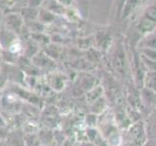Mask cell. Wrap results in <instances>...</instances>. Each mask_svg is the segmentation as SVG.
Wrapping results in <instances>:
<instances>
[{
	"instance_id": "cell-1",
	"label": "cell",
	"mask_w": 156,
	"mask_h": 146,
	"mask_svg": "<svg viewBox=\"0 0 156 146\" xmlns=\"http://www.w3.org/2000/svg\"><path fill=\"white\" fill-rule=\"evenodd\" d=\"M127 130V141L128 146H143L147 140L144 130V121H136L132 123Z\"/></svg>"
},
{
	"instance_id": "cell-2",
	"label": "cell",
	"mask_w": 156,
	"mask_h": 146,
	"mask_svg": "<svg viewBox=\"0 0 156 146\" xmlns=\"http://www.w3.org/2000/svg\"><path fill=\"white\" fill-rule=\"evenodd\" d=\"M144 130L147 139H156V111L152 112L147 115L146 119L144 121Z\"/></svg>"
},
{
	"instance_id": "cell-3",
	"label": "cell",
	"mask_w": 156,
	"mask_h": 146,
	"mask_svg": "<svg viewBox=\"0 0 156 146\" xmlns=\"http://www.w3.org/2000/svg\"><path fill=\"white\" fill-rule=\"evenodd\" d=\"M141 102L148 108H154L156 107V92L148 89V88H143L140 94Z\"/></svg>"
},
{
	"instance_id": "cell-4",
	"label": "cell",
	"mask_w": 156,
	"mask_h": 146,
	"mask_svg": "<svg viewBox=\"0 0 156 146\" xmlns=\"http://www.w3.org/2000/svg\"><path fill=\"white\" fill-rule=\"evenodd\" d=\"M144 87L156 92V71H148L144 78Z\"/></svg>"
},
{
	"instance_id": "cell-5",
	"label": "cell",
	"mask_w": 156,
	"mask_h": 146,
	"mask_svg": "<svg viewBox=\"0 0 156 146\" xmlns=\"http://www.w3.org/2000/svg\"><path fill=\"white\" fill-rule=\"evenodd\" d=\"M141 53L143 56L145 58H148L151 61H156V50L153 48L150 47H144V49H141Z\"/></svg>"
},
{
	"instance_id": "cell-6",
	"label": "cell",
	"mask_w": 156,
	"mask_h": 146,
	"mask_svg": "<svg viewBox=\"0 0 156 146\" xmlns=\"http://www.w3.org/2000/svg\"><path fill=\"white\" fill-rule=\"evenodd\" d=\"M143 146H156V139H147Z\"/></svg>"
}]
</instances>
